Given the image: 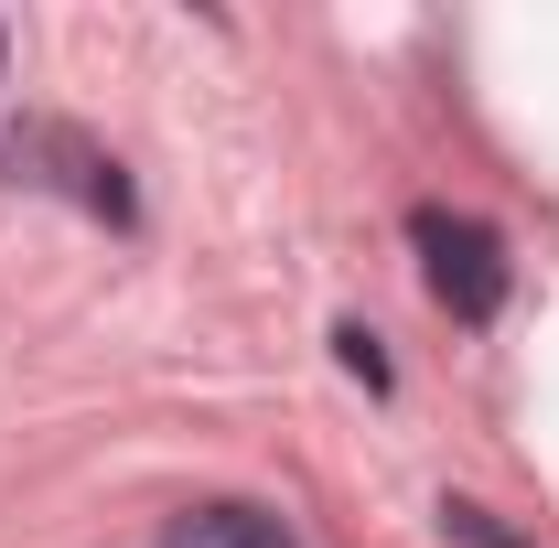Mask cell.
<instances>
[{"instance_id":"1","label":"cell","mask_w":559,"mask_h":548,"mask_svg":"<svg viewBox=\"0 0 559 548\" xmlns=\"http://www.w3.org/2000/svg\"><path fill=\"white\" fill-rule=\"evenodd\" d=\"M409 248H419V279H430V301L452 312V323H495L506 312V237H495L485 215H452V205H419L409 215Z\"/></svg>"},{"instance_id":"2","label":"cell","mask_w":559,"mask_h":548,"mask_svg":"<svg viewBox=\"0 0 559 548\" xmlns=\"http://www.w3.org/2000/svg\"><path fill=\"white\" fill-rule=\"evenodd\" d=\"M11 162H55L44 183H66L86 215H119L130 226V183H119V162L108 151H86V140H66V130H44V119H22V140H11Z\"/></svg>"},{"instance_id":"3","label":"cell","mask_w":559,"mask_h":548,"mask_svg":"<svg viewBox=\"0 0 559 548\" xmlns=\"http://www.w3.org/2000/svg\"><path fill=\"white\" fill-rule=\"evenodd\" d=\"M151 548H301V538L280 527L270 505H248V495H215V505H183V516H173Z\"/></svg>"},{"instance_id":"4","label":"cell","mask_w":559,"mask_h":548,"mask_svg":"<svg viewBox=\"0 0 559 548\" xmlns=\"http://www.w3.org/2000/svg\"><path fill=\"white\" fill-rule=\"evenodd\" d=\"M441 527H452V548H527V538H506V527H495L485 505H463V495L441 505Z\"/></svg>"},{"instance_id":"5","label":"cell","mask_w":559,"mask_h":548,"mask_svg":"<svg viewBox=\"0 0 559 548\" xmlns=\"http://www.w3.org/2000/svg\"><path fill=\"white\" fill-rule=\"evenodd\" d=\"M334 344H345V366L366 377V388H388V355H377V334H366V323H334Z\"/></svg>"}]
</instances>
